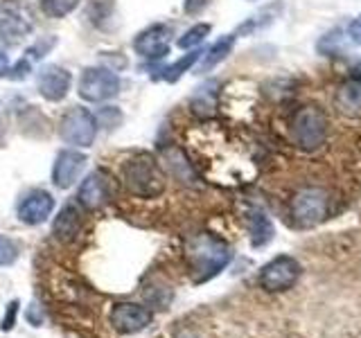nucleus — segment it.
<instances>
[{
	"label": "nucleus",
	"mask_w": 361,
	"mask_h": 338,
	"mask_svg": "<svg viewBox=\"0 0 361 338\" xmlns=\"http://www.w3.org/2000/svg\"><path fill=\"white\" fill-rule=\"evenodd\" d=\"M122 185L127 187L133 196L140 199H156L165 189V176L158 167L156 158L149 154H138L129 158L120 169Z\"/></svg>",
	"instance_id": "1"
},
{
	"label": "nucleus",
	"mask_w": 361,
	"mask_h": 338,
	"mask_svg": "<svg viewBox=\"0 0 361 338\" xmlns=\"http://www.w3.org/2000/svg\"><path fill=\"white\" fill-rule=\"evenodd\" d=\"M188 257L192 266V277H195L197 284H203V282L219 275L228 266L233 253L224 242L214 239L210 234H199L192 239Z\"/></svg>",
	"instance_id": "2"
},
{
	"label": "nucleus",
	"mask_w": 361,
	"mask_h": 338,
	"mask_svg": "<svg viewBox=\"0 0 361 338\" xmlns=\"http://www.w3.org/2000/svg\"><path fill=\"white\" fill-rule=\"evenodd\" d=\"M291 138L300 149L314 151L327 138V118L319 106H302L291 120Z\"/></svg>",
	"instance_id": "3"
},
{
	"label": "nucleus",
	"mask_w": 361,
	"mask_h": 338,
	"mask_svg": "<svg viewBox=\"0 0 361 338\" xmlns=\"http://www.w3.org/2000/svg\"><path fill=\"white\" fill-rule=\"evenodd\" d=\"M327 192L321 187H302L291 199V219L298 228H314L327 217Z\"/></svg>",
	"instance_id": "4"
},
{
	"label": "nucleus",
	"mask_w": 361,
	"mask_h": 338,
	"mask_svg": "<svg viewBox=\"0 0 361 338\" xmlns=\"http://www.w3.org/2000/svg\"><path fill=\"white\" fill-rule=\"evenodd\" d=\"M302 268L291 255H278L259 270V287L269 293L289 291L300 280Z\"/></svg>",
	"instance_id": "5"
},
{
	"label": "nucleus",
	"mask_w": 361,
	"mask_h": 338,
	"mask_svg": "<svg viewBox=\"0 0 361 338\" xmlns=\"http://www.w3.org/2000/svg\"><path fill=\"white\" fill-rule=\"evenodd\" d=\"M34 30V18L27 5L20 0H3L0 3V39L18 43Z\"/></svg>",
	"instance_id": "6"
},
{
	"label": "nucleus",
	"mask_w": 361,
	"mask_h": 338,
	"mask_svg": "<svg viewBox=\"0 0 361 338\" xmlns=\"http://www.w3.org/2000/svg\"><path fill=\"white\" fill-rule=\"evenodd\" d=\"M120 93V77L109 68H86L79 77V97L86 101H106Z\"/></svg>",
	"instance_id": "7"
},
{
	"label": "nucleus",
	"mask_w": 361,
	"mask_h": 338,
	"mask_svg": "<svg viewBox=\"0 0 361 338\" xmlns=\"http://www.w3.org/2000/svg\"><path fill=\"white\" fill-rule=\"evenodd\" d=\"M61 140L75 146H90L97 135V120L90 111L75 106L61 120Z\"/></svg>",
	"instance_id": "8"
},
{
	"label": "nucleus",
	"mask_w": 361,
	"mask_h": 338,
	"mask_svg": "<svg viewBox=\"0 0 361 338\" xmlns=\"http://www.w3.org/2000/svg\"><path fill=\"white\" fill-rule=\"evenodd\" d=\"M152 311L138 302H118L111 309V325L120 334H138L152 323Z\"/></svg>",
	"instance_id": "9"
},
{
	"label": "nucleus",
	"mask_w": 361,
	"mask_h": 338,
	"mask_svg": "<svg viewBox=\"0 0 361 338\" xmlns=\"http://www.w3.org/2000/svg\"><path fill=\"white\" fill-rule=\"evenodd\" d=\"M71 84H73V75L56 63L45 65L37 77L39 93L48 101H61L68 95V90H71Z\"/></svg>",
	"instance_id": "10"
},
{
	"label": "nucleus",
	"mask_w": 361,
	"mask_h": 338,
	"mask_svg": "<svg viewBox=\"0 0 361 338\" xmlns=\"http://www.w3.org/2000/svg\"><path fill=\"white\" fill-rule=\"evenodd\" d=\"M86 156L82 151H73V149H66L56 156L54 161V169H52V180L56 187H73L79 176H82L84 167H86Z\"/></svg>",
	"instance_id": "11"
},
{
	"label": "nucleus",
	"mask_w": 361,
	"mask_h": 338,
	"mask_svg": "<svg viewBox=\"0 0 361 338\" xmlns=\"http://www.w3.org/2000/svg\"><path fill=\"white\" fill-rule=\"evenodd\" d=\"M54 210V196L45 189H34L20 201L18 206V219L27 225H39L48 221V217Z\"/></svg>",
	"instance_id": "12"
},
{
	"label": "nucleus",
	"mask_w": 361,
	"mask_h": 338,
	"mask_svg": "<svg viewBox=\"0 0 361 338\" xmlns=\"http://www.w3.org/2000/svg\"><path fill=\"white\" fill-rule=\"evenodd\" d=\"M79 203L86 210H99L104 208L111 199V180L104 172H93L84 178L82 187H79Z\"/></svg>",
	"instance_id": "13"
},
{
	"label": "nucleus",
	"mask_w": 361,
	"mask_h": 338,
	"mask_svg": "<svg viewBox=\"0 0 361 338\" xmlns=\"http://www.w3.org/2000/svg\"><path fill=\"white\" fill-rule=\"evenodd\" d=\"M133 48L145 59H163L169 52V27L165 25H152L138 34L133 41Z\"/></svg>",
	"instance_id": "14"
},
{
	"label": "nucleus",
	"mask_w": 361,
	"mask_h": 338,
	"mask_svg": "<svg viewBox=\"0 0 361 338\" xmlns=\"http://www.w3.org/2000/svg\"><path fill=\"white\" fill-rule=\"evenodd\" d=\"M82 225H84V217L82 212L73 206H66L59 217L54 219L52 223V234L56 237L59 242H73L75 237L82 232Z\"/></svg>",
	"instance_id": "15"
},
{
	"label": "nucleus",
	"mask_w": 361,
	"mask_h": 338,
	"mask_svg": "<svg viewBox=\"0 0 361 338\" xmlns=\"http://www.w3.org/2000/svg\"><path fill=\"white\" fill-rule=\"evenodd\" d=\"M54 45V39H50V41H41V43H37L34 48H30L27 52H25V56L11 68V73H9V77L11 79H16V82H20V79H25L27 75H30V70L34 65H37V61H41L43 59V54L48 52L50 48Z\"/></svg>",
	"instance_id": "16"
},
{
	"label": "nucleus",
	"mask_w": 361,
	"mask_h": 338,
	"mask_svg": "<svg viewBox=\"0 0 361 338\" xmlns=\"http://www.w3.org/2000/svg\"><path fill=\"white\" fill-rule=\"evenodd\" d=\"M233 45H235V34H226V37H221L208 52H203V61L199 65V73H208L217 63H221L226 56L233 52Z\"/></svg>",
	"instance_id": "17"
},
{
	"label": "nucleus",
	"mask_w": 361,
	"mask_h": 338,
	"mask_svg": "<svg viewBox=\"0 0 361 338\" xmlns=\"http://www.w3.org/2000/svg\"><path fill=\"white\" fill-rule=\"evenodd\" d=\"M271 239H274V223L267 217L264 212H253L251 214V244L255 248L267 246Z\"/></svg>",
	"instance_id": "18"
},
{
	"label": "nucleus",
	"mask_w": 361,
	"mask_h": 338,
	"mask_svg": "<svg viewBox=\"0 0 361 338\" xmlns=\"http://www.w3.org/2000/svg\"><path fill=\"white\" fill-rule=\"evenodd\" d=\"M210 34V25L208 23H199V25H192L183 37H180L176 41V45L180 50H190V48H197L199 43H203V39H206Z\"/></svg>",
	"instance_id": "19"
},
{
	"label": "nucleus",
	"mask_w": 361,
	"mask_h": 338,
	"mask_svg": "<svg viewBox=\"0 0 361 338\" xmlns=\"http://www.w3.org/2000/svg\"><path fill=\"white\" fill-rule=\"evenodd\" d=\"M203 52H192V54H185L183 59H178L176 63H172V65H167L165 70H163V79H167V82H178L180 79V75H183L188 68H192L197 61H199V56H201Z\"/></svg>",
	"instance_id": "20"
},
{
	"label": "nucleus",
	"mask_w": 361,
	"mask_h": 338,
	"mask_svg": "<svg viewBox=\"0 0 361 338\" xmlns=\"http://www.w3.org/2000/svg\"><path fill=\"white\" fill-rule=\"evenodd\" d=\"M82 0H43V11L52 18H63L79 7Z\"/></svg>",
	"instance_id": "21"
},
{
	"label": "nucleus",
	"mask_w": 361,
	"mask_h": 338,
	"mask_svg": "<svg viewBox=\"0 0 361 338\" xmlns=\"http://www.w3.org/2000/svg\"><path fill=\"white\" fill-rule=\"evenodd\" d=\"M16 257H18L16 244L0 234V266H11L16 262Z\"/></svg>",
	"instance_id": "22"
},
{
	"label": "nucleus",
	"mask_w": 361,
	"mask_h": 338,
	"mask_svg": "<svg viewBox=\"0 0 361 338\" xmlns=\"http://www.w3.org/2000/svg\"><path fill=\"white\" fill-rule=\"evenodd\" d=\"M99 120H102V127L113 129V127H116V124L122 120V115H120V111H118V108L109 106V108H104V111L99 113Z\"/></svg>",
	"instance_id": "23"
},
{
	"label": "nucleus",
	"mask_w": 361,
	"mask_h": 338,
	"mask_svg": "<svg viewBox=\"0 0 361 338\" xmlns=\"http://www.w3.org/2000/svg\"><path fill=\"white\" fill-rule=\"evenodd\" d=\"M348 39L361 48V14H359L353 23H350V27H348Z\"/></svg>",
	"instance_id": "24"
},
{
	"label": "nucleus",
	"mask_w": 361,
	"mask_h": 338,
	"mask_svg": "<svg viewBox=\"0 0 361 338\" xmlns=\"http://www.w3.org/2000/svg\"><path fill=\"white\" fill-rule=\"evenodd\" d=\"M16 311H18V302L14 300L7 307V313H5V318H3V330L5 332H9L11 327H14V320H16Z\"/></svg>",
	"instance_id": "25"
},
{
	"label": "nucleus",
	"mask_w": 361,
	"mask_h": 338,
	"mask_svg": "<svg viewBox=\"0 0 361 338\" xmlns=\"http://www.w3.org/2000/svg\"><path fill=\"white\" fill-rule=\"evenodd\" d=\"M208 3L210 0H185V11L188 14H199L208 7Z\"/></svg>",
	"instance_id": "26"
},
{
	"label": "nucleus",
	"mask_w": 361,
	"mask_h": 338,
	"mask_svg": "<svg viewBox=\"0 0 361 338\" xmlns=\"http://www.w3.org/2000/svg\"><path fill=\"white\" fill-rule=\"evenodd\" d=\"M7 75V56L0 52V77Z\"/></svg>",
	"instance_id": "27"
},
{
	"label": "nucleus",
	"mask_w": 361,
	"mask_h": 338,
	"mask_svg": "<svg viewBox=\"0 0 361 338\" xmlns=\"http://www.w3.org/2000/svg\"><path fill=\"white\" fill-rule=\"evenodd\" d=\"M357 77H359V82H361V63L357 65Z\"/></svg>",
	"instance_id": "28"
},
{
	"label": "nucleus",
	"mask_w": 361,
	"mask_h": 338,
	"mask_svg": "<svg viewBox=\"0 0 361 338\" xmlns=\"http://www.w3.org/2000/svg\"><path fill=\"white\" fill-rule=\"evenodd\" d=\"M0 140H3V127H0Z\"/></svg>",
	"instance_id": "29"
}]
</instances>
